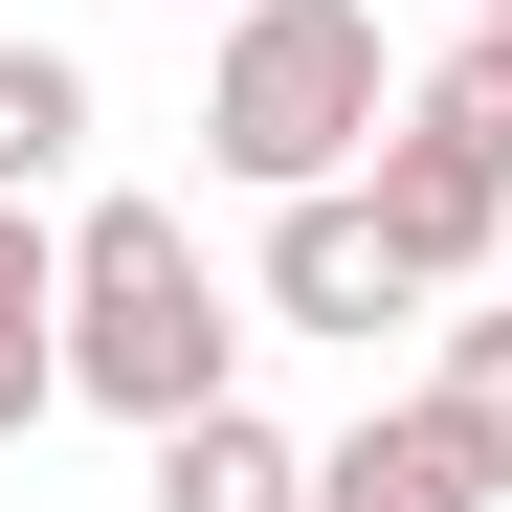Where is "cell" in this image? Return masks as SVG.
Wrapping results in <instances>:
<instances>
[{"instance_id":"52a82bcc","label":"cell","mask_w":512,"mask_h":512,"mask_svg":"<svg viewBox=\"0 0 512 512\" xmlns=\"http://www.w3.org/2000/svg\"><path fill=\"white\" fill-rule=\"evenodd\" d=\"M67 401V223L45 201H0V446Z\"/></svg>"},{"instance_id":"277c9868","label":"cell","mask_w":512,"mask_h":512,"mask_svg":"<svg viewBox=\"0 0 512 512\" xmlns=\"http://www.w3.org/2000/svg\"><path fill=\"white\" fill-rule=\"evenodd\" d=\"M312 512H512V446H490V401H379L357 446H312Z\"/></svg>"},{"instance_id":"3957f363","label":"cell","mask_w":512,"mask_h":512,"mask_svg":"<svg viewBox=\"0 0 512 512\" xmlns=\"http://www.w3.org/2000/svg\"><path fill=\"white\" fill-rule=\"evenodd\" d=\"M245 312H268V334H379V312H423V268H401V223H379L357 179H312V201H268Z\"/></svg>"},{"instance_id":"7a4b0ae2","label":"cell","mask_w":512,"mask_h":512,"mask_svg":"<svg viewBox=\"0 0 512 512\" xmlns=\"http://www.w3.org/2000/svg\"><path fill=\"white\" fill-rule=\"evenodd\" d=\"M401 134V67H379V0H223V67H201V156L245 201H312Z\"/></svg>"},{"instance_id":"9c48e42d","label":"cell","mask_w":512,"mask_h":512,"mask_svg":"<svg viewBox=\"0 0 512 512\" xmlns=\"http://www.w3.org/2000/svg\"><path fill=\"white\" fill-rule=\"evenodd\" d=\"M401 112H446L468 156H512V23H468V45H446V67H423V90H401Z\"/></svg>"},{"instance_id":"5b68a950","label":"cell","mask_w":512,"mask_h":512,"mask_svg":"<svg viewBox=\"0 0 512 512\" xmlns=\"http://www.w3.org/2000/svg\"><path fill=\"white\" fill-rule=\"evenodd\" d=\"M357 201L401 223V268H423V290H468V268H490V245H512V156H468L446 112H401V134L357 156Z\"/></svg>"},{"instance_id":"8fae6325","label":"cell","mask_w":512,"mask_h":512,"mask_svg":"<svg viewBox=\"0 0 512 512\" xmlns=\"http://www.w3.org/2000/svg\"><path fill=\"white\" fill-rule=\"evenodd\" d=\"M468 23H512V0H468Z\"/></svg>"},{"instance_id":"6da1fadb","label":"cell","mask_w":512,"mask_h":512,"mask_svg":"<svg viewBox=\"0 0 512 512\" xmlns=\"http://www.w3.org/2000/svg\"><path fill=\"white\" fill-rule=\"evenodd\" d=\"M67 401H112V423L245 401V290L201 268L179 201H90V223H67Z\"/></svg>"},{"instance_id":"30bf717a","label":"cell","mask_w":512,"mask_h":512,"mask_svg":"<svg viewBox=\"0 0 512 512\" xmlns=\"http://www.w3.org/2000/svg\"><path fill=\"white\" fill-rule=\"evenodd\" d=\"M446 401H490V446H512V312H446Z\"/></svg>"},{"instance_id":"ba28073f","label":"cell","mask_w":512,"mask_h":512,"mask_svg":"<svg viewBox=\"0 0 512 512\" xmlns=\"http://www.w3.org/2000/svg\"><path fill=\"white\" fill-rule=\"evenodd\" d=\"M67 156H90V67H67V45H0V201H45Z\"/></svg>"},{"instance_id":"8992f818","label":"cell","mask_w":512,"mask_h":512,"mask_svg":"<svg viewBox=\"0 0 512 512\" xmlns=\"http://www.w3.org/2000/svg\"><path fill=\"white\" fill-rule=\"evenodd\" d=\"M156 512H312V446L268 401H201V423H156Z\"/></svg>"}]
</instances>
